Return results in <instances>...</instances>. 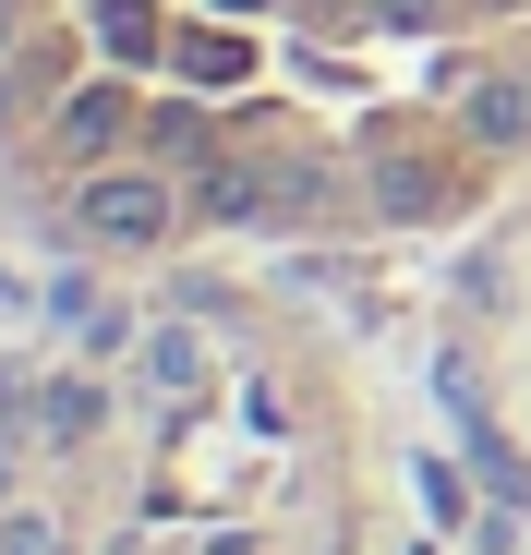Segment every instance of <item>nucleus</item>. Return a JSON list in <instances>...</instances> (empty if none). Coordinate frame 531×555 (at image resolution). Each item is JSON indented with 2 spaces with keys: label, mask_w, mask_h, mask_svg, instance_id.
I'll use <instances>...</instances> for the list:
<instances>
[{
  "label": "nucleus",
  "mask_w": 531,
  "mask_h": 555,
  "mask_svg": "<svg viewBox=\"0 0 531 555\" xmlns=\"http://www.w3.org/2000/svg\"><path fill=\"white\" fill-rule=\"evenodd\" d=\"M73 218H85V242H121V254H145V242H169V218H182V194H169L157 169H85Z\"/></svg>",
  "instance_id": "f257e3e1"
},
{
  "label": "nucleus",
  "mask_w": 531,
  "mask_h": 555,
  "mask_svg": "<svg viewBox=\"0 0 531 555\" xmlns=\"http://www.w3.org/2000/svg\"><path fill=\"white\" fill-rule=\"evenodd\" d=\"M435 13H448V0H375V25H387V37H423Z\"/></svg>",
  "instance_id": "423d86ee"
},
{
  "label": "nucleus",
  "mask_w": 531,
  "mask_h": 555,
  "mask_svg": "<svg viewBox=\"0 0 531 555\" xmlns=\"http://www.w3.org/2000/svg\"><path fill=\"white\" fill-rule=\"evenodd\" d=\"M230 13H266V0H230Z\"/></svg>",
  "instance_id": "1a4fd4ad"
},
{
  "label": "nucleus",
  "mask_w": 531,
  "mask_h": 555,
  "mask_svg": "<svg viewBox=\"0 0 531 555\" xmlns=\"http://www.w3.org/2000/svg\"><path fill=\"white\" fill-rule=\"evenodd\" d=\"M0 555H61V531H49V519H13V531H0Z\"/></svg>",
  "instance_id": "0eeeda50"
},
{
  "label": "nucleus",
  "mask_w": 531,
  "mask_h": 555,
  "mask_svg": "<svg viewBox=\"0 0 531 555\" xmlns=\"http://www.w3.org/2000/svg\"><path fill=\"white\" fill-rule=\"evenodd\" d=\"M145 133H157V145H169V157H218V133H206V109H157V121H145Z\"/></svg>",
  "instance_id": "39448f33"
},
{
  "label": "nucleus",
  "mask_w": 531,
  "mask_h": 555,
  "mask_svg": "<svg viewBox=\"0 0 531 555\" xmlns=\"http://www.w3.org/2000/svg\"><path fill=\"white\" fill-rule=\"evenodd\" d=\"M25 49V0H0V61H13Z\"/></svg>",
  "instance_id": "6e6552de"
},
{
  "label": "nucleus",
  "mask_w": 531,
  "mask_h": 555,
  "mask_svg": "<svg viewBox=\"0 0 531 555\" xmlns=\"http://www.w3.org/2000/svg\"><path fill=\"white\" fill-rule=\"evenodd\" d=\"M531 133V73H483L471 85V145H519Z\"/></svg>",
  "instance_id": "7ed1b4c3"
},
{
  "label": "nucleus",
  "mask_w": 531,
  "mask_h": 555,
  "mask_svg": "<svg viewBox=\"0 0 531 555\" xmlns=\"http://www.w3.org/2000/svg\"><path fill=\"white\" fill-rule=\"evenodd\" d=\"M98 37H109L121 61H145V49H157V13H145V0H109V13H98Z\"/></svg>",
  "instance_id": "20e7f679"
},
{
  "label": "nucleus",
  "mask_w": 531,
  "mask_h": 555,
  "mask_svg": "<svg viewBox=\"0 0 531 555\" xmlns=\"http://www.w3.org/2000/svg\"><path fill=\"white\" fill-rule=\"evenodd\" d=\"M133 133V98L121 85H85V98H61V157H85V169H109V145Z\"/></svg>",
  "instance_id": "f03ea898"
}]
</instances>
